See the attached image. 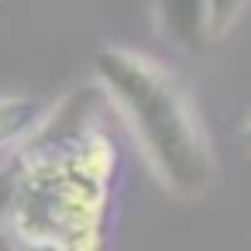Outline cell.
Instances as JSON below:
<instances>
[{
	"label": "cell",
	"instance_id": "obj_1",
	"mask_svg": "<svg viewBox=\"0 0 251 251\" xmlns=\"http://www.w3.org/2000/svg\"><path fill=\"white\" fill-rule=\"evenodd\" d=\"M162 100H165V97H162ZM134 103H138V110H141V114H151V117H158V121H162V103H158V86H155V83H148V97H138ZM169 110H172V117H169V124H172V127H155V141H162V131H165V134H169V138H176V145L186 151L189 134H186V131H179V127H182L179 110H176V107H169Z\"/></svg>",
	"mask_w": 251,
	"mask_h": 251
}]
</instances>
